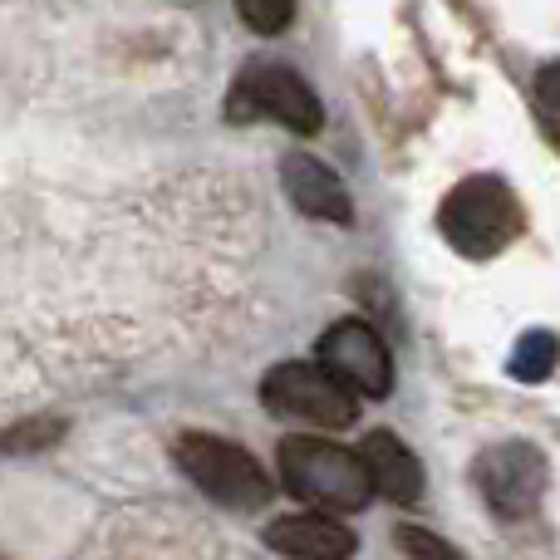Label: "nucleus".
Masks as SVG:
<instances>
[{
	"label": "nucleus",
	"mask_w": 560,
	"mask_h": 560,
	"mask_svg": "<svg viewBox=\"0 0 560 560\" xmlns=\"http://www.w3.org/2000/svg\"><path fill=\"white\" fill-rule=\"evenodd\" d=\"M280 477H285L295 502H310L325 516L364 512L374 502V482H369L359 453L329 443V438H280Z\"/></svg>",
	"instance_id": "f257e3e1"
},
{
	"label": "nucleus",
	"mask_w": 560,
	"mask_h": 560,
	"mask_svg": "<svg viewBox=\"0 0 560 560\" xmlns=\"http://www.w3.org/2000/svg\"><path fill=\"white\" fill-rule=\"evenodd\" d=\"M522 202L516 192L492 173L463 177L453 192L443 197V212H438V226H443L447 246L467 261H492L506 246L522 236Z\"/></svg>",
	"instance_id": "f03ea898"
},
{
	"label": "nucleus",
	"mask_w": 560,
	"mask_h": 560,
	"mask_svg": "<svg viewBox=\"0 0 560 560\" xmlns=\"http://www.w3.org/2000/svg\"><path fill=\"white\" fill-rule=\"evenodd\" d=\"M173 457L212 502L232 506V512H261L271 502V477L246 447L217 433H183L173 443Z\"/></svg>",
	"instance_id": "7ed1b4c3"
},
{
	"label": "nucleus",
	"mask_w": 560,
	"mask_h": 560,
	"mask_svg": "<svg viewBox=\"0 0 560 560\" xmlns=\"http://www.w3.org/2000/svg\"><path fill=\"white\" fill-rule=\"evenodd\" d=\"M232 118H271V124L290 128V133H319L325 124V108H319L315 89L295 74L290 65L280 59H256L236 74L232 84Z\"/></svg>",
	"instance_id": "20e7f679"
},
{
	"label": "nucleus",
	"mask_w": 560,
	"mask_h": 560,
	"mask_svg": "<svg viewBox=\"0 0 560 560\" xmlns=\"http://www.w3.org/2000/svg\"><path fill=\"white\" fill-rule=\"evenodd\" d=\"M261 404L285 423L335 428V433L359 423V398L319 364H276L261 384Z\"/></svg>",
	"instance_id": "39448f33"
},
{
	"label": "nucleus",
	"mask_w": 560,
	"mask_h": 560,
	"mask_svg": "<svg viewBox=\"0 0 560 560\" xmlns=\"http://www.w3.org/2000/svg\"><path fill=\"white\" fill-rule=\"evenodd\" d=\"M546 482H551V467H546V453L522 438L512 443H497L477 457V492H482L487 512L502 516V522H516V516H532L536 502H541Z\"/></svg>",
	"instance_id": "423d86ee"
},
{
	"label": "nucleus",
	"mask_w": 560,
	"mask_h": 560,
	"mask_svg": "<svg viewBox=\"0 0 560 560\" xmlns=\"http://www.w3.org/2000/svg\"><path fill=\"white\" fill-rule=\"evenodd\" d=\"M319 369L329 378H339L349 394H364V398H388V388H394L388 345L364 319H335L319 335Z\"/></svg>",
	"instance_id": "0eeeda50"
},
{
	"label": "nucleus",
	"mask_w": 560,
	"mask_h": 560,
	"mask_svg": "<svg viewBox=\"0 0 560 560\" xmlns=\"http://www.w3.org/2000/svg\"><path fill=\"white\" fill-rule=\"evenodd\" d=\"M280 183H285V197L295 212L315 217V222H335V226L354 222V202H349L345 183H339L335 167H325L319 158L285 153L280 158Z\"/></svg>",
	"instance_id": "6e6552de"
},
{
	"label": "nucleus",
	"mask_w": 560,
	"mask_h": 560,
	"mask_svg": "<svg viewBox=\"0 0 560 560\" xmlns=\"http://www.w3.org/2000/svg\"><path fill=\"white\" fill-rule=\"evenodd\" d=\"M266 541L285 560H349L354 556V532L339 516L325 512H290L266 526Z\"/></svg>",
	"instance_id": "1a4fd4ad"
},
{
	"label": "nucleus",
	"mask_w": 560,
	"mask_h": 560,
	"mask_svg": "<svg viewBox=\"0 0 560 560\" xmlns=\"http://www.w3.org/2000/svg\"><path fill=\"white\" fill-rule=\"evenodd\" d=\"M359 463H364L374 492L388 497L394 506H413L418 497H423V463H418L394 433H369L364 443H359Z\"/></svg>",
	"instance_id": "9d476101"
},
{
	"label": "nucleus",
	"mask_w": 560,
	"mask_h": 560,
	"mask_svg": "<svg viewBox=\"0 0 560 560\" xmlns=\"http://www.w3.org/2000/svg\"><path fill=\"white\" fill-rule=\"evenodd\" d=\"M560 364V339L551 329H526L522 339H516L512 359H506V369H512V378H522V384H541V378H551Z\"/></svg>",
	"instance_id": "9b49d317"
},
{
	"label": "nucleus",
	"mask_w": 560,
	"mask_h": 560,
	"mask_svg": "<svg viewBox=\"0 0 560 560\" xmlns=\"http://www.w3.org/2000/svg\"><path fill=\"white\" fill-rule=\"evenodd\" d=\"M59 438H65L59 418H30V423H15L0 433V453H39V447L59 443Z\"/></svg>",
	"instance_id": "f8f14e48"
},
{
	"label": "nucleus",
	"mask_w": 560,
	"mask_h": 560,
	"mask_svg": "<svg viewBox=\"0 0 560 560\" xmlns=\"http://www.w3.org/2000/svg\"><path fill=\"white\" fill-rule=\"evenodd\" d=\"M232 5L256 35H280L295 20V0H232Z\"/></svg>",
	"instance_id": "ddd939ff"
},
{
	"label": "nucleus",
	"mask_w": 560,
	"mask_h": 560,
	"mask_svg": "<svg viewBox=\"0 0 560 560\" xmlns=\"http://www.w3.org/2000/svg\"><path fill=\"white\" fill-rule=\"evenodd\" d=\"M536 124L546 128L551 143H560V59L536 74Z\"/></svg>",
	"instance_id": "4468645a"
},
{
	"label": "nucleus",
	"mask_w": 560,
	"mask_h": 560,
	"mask_svg": "<svg viewBox=\"0 0 560 560\" xmlns=\"http://www.w3.org/2000/svg\"><path fill=\"white\" fill-rule=\"evenodd\" d=\"M398 546H404V556L408 560H463L453 551V546L443 541V536H433V532H423V526H398Z\"/></svg>",
	"instance_id": "2eb2a0df"
}]
</instances>
